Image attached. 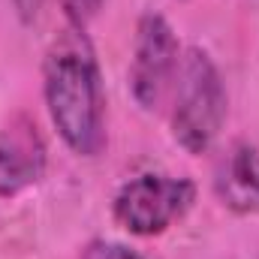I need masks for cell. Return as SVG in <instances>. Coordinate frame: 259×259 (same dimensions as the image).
Listing matches in <instances>:
<instances>
[{"label": "cell", "instance_id": "1", "mask_svg": "<svg viewBox=\"0 0 259 259\" xmlns=\"http://www.w3.org/2000/svg\"><path fill=\"white\" fill-rule=\"evenodd\" d=\"M42 91L66 148L78 157H97L106 148V94L84 27L69 24L52 42L42 64Z\"/></svg>", "mask_w": 259, "mask_h": 259}, {"label": "cell", "instance_id": "2", "mask_svg": "<svg viewBox=\"0 0 259 259\" xmlns=\"http://www.w3.org/2000/svg\"><path fill=\"white\" fill-rule=\"evenodd\" d=\"M226 121V88L202 49H184L175 69L172 136L187 154H205Z\"/></svg>", "mask_w": 259, "mask_h": 259}, {"label": "cell", "instance_id": "3", "mask_svg": "<svg viewBox=\"0 0 259 259\" xmlns=\"http://www.w3.org/2000/svg\"><path fill=\"white\" fill-rule=\"evenodd\" d=\"M196 199V187L190 178L172 175H139L127 181L115 196V220L133 235H160L175 220L187 214Z\"/></svg>", "mask_w": 259, "mask_h": 259}, {"label": "cell", "instance_id": "4", "mask_svg": "<svg viewBox=\"0 0 259 259\" xmlns=\"http://www.w3.org/2000/svg\"><path fill=\"white\" fill-rule=\"evenodd\" d=\"M178 69V39L169 21L157 12L142 15L133 42V64H130V91L142 109H157L175 81Z\"/></svg>", "mask_w": 259, "mask_h": 259}, {"label": "cell", "instance_id": "5", "mask_svg": "<svg viewBox=\"0 0 259 259\" xmlns=\"http://www.w3.org/2000/svg\"><path fill=\"white\" fill-rule=\"evenodd\" d=\"M49 163L42 133L27 112H18L0 130V196H18L33 187Z\"/></svg>", "mask_w": 259, "mask_h": 259}, {"label": "cell", "instance_id": "6", "mask_svg": "<svg viewBox=\"0 0 259 259\" xmlns=\"http://www.w3.org/2000/svg\"><path fill=\"white\" fill-rule=\"evenodd\" d=\"M217 199L235 214H259V148L235 142L217 163Z\"/></svg>", "mask_w": 259, "mask_h": 259}, {"label": "cell", "instance_id": "7", "mask_svg": "<svg viewBox=\"0 0 259 259\" xmlns=\"http://www.w3.org/2000/svg\"><path fill=\"white\" fill-rule=\"evenodd\" d=\"M81 259H142L136 250H130L124 244H115V241H91L84 247Z\"/></svg>", "mask_w": 259, "mask_h": 259}, {"label": "cell", "instance_id": "8", "mask_svg": "<svg viewBox=\"0 0 259 259\" xmlns=\"http://www.w3.org/2000/svg\"><path fill=\"white\" fill-rule=\"evenodd\" d=\"M61 6H64L66 18H69V24H78V27H84L97 12H100V6H103V0H61Z\"/></svg>", "mask_w": 259, "mask_h": 259}, {"label": "cell", "instance_id": "9", "mask_svg": "<svg viewBox=\"0 0 259 259\" xmlns=\"http://www.w3.org/2000/svg\"><path fill=\"white\" fill-rule=\"evenodd\" d=\"M12 3H15L18 18H21L24 24H30V21L39 15V9H42V3H46V0H12Z\"/></svg>", "mask_w": 259, "mask_h": 259}]
</instances>
